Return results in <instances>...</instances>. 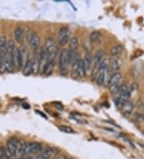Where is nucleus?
I'll list each match as a JSON object with an SVG mask.
<instances>
[{
	"label": "nucleus",
	"instance_id": "nucleus-1",
	"mask_svg": "<svg viewBox=\"0 0 144 159\" xmlns=\"http://www.w3.org/2000/svg\"><path fill=\"white\" fill-rule=\"evenodd\" d=\"M69 59H68V50L66 48L62 49L59 57V69L62 76H67L68 74L69 68Z\"/></svg>",
	"mask_w": 144,
	"mask_h": 159
},
{
	"label": "nucleus",
	"instance_id": "nucleus-2",
	"mask_svg": "<svg viewBox=\"0 0 144 159\" xmlns=\"http://www.w3.org/2000/svg\"><path fill=\"white\" fill-rule=\"evenodd\" d=\"M70 40V31L67 26H63L59 29L58 32V44L59 46L64 47Z\"/></svg>",
	"mask_w": 144,
	"mask_h": 159
},
{
	"label": "nucleus",
	"instance_id": "nucleus-3",
	"mask_svg": "<svg viewBox=\"0 0 144 159\" xmlns=\"http://www.w3.org/2000/svg\"><path fill=\"white\" fill-rule=\"evenodd\" d=\"M122 78V74L118 72L113 73V75L111 76L108 81V87L110 90L114 94H115L118 92V87H119V81Z\"/></svg>",
	"mask_w": 144,
	"mask_h": 159
},
{
	"label": "nucleus",
	"instance_id": "nucleus-4",
	"mask_svg": "<svg viewBox=\"0 0 144 159\" xmlns=\"http://www.w3.org/2000/svg\"><path fill=\"white\" fill-rule=\"evenodd\" d=\"M43 150L42 144L39 142H30L26 143L24 149V154L25 155H31L33 154L41 152Z\"/></svg>",
	"mask_w": 144,
	"mask_h": 159
},
{
	"label": "nucleus",
	"instance_id": "nucleus-5",
	"mask_svg": "<svg viewBox=\"0 0 144 159\" xmlns=\"http://www.w3.org/2000/svg\"><path fill=\"white\" fill-rule=\"evenodd\" d=\"M56 56H57V52L49 53V54H48L47 63H46V68H45V70H44V74H45V75L48 76L52 73L53 69H54L55 65Z\"/></svg>",
	"mask_w": 144,
	"mask_h": 159
},
{
	"label": "nucleus",
	"instance_id": "nucleus-6",
	"mask_svg": "<svg viewBox=\"0 0 144 159\" xmlns=\"http://www.w3.org/2000/svg\"><path fill=\"white\" fill-rule=\"evenodd\" d=\"M12 62H13L15 70L19 71L22 68V62L19 48H15L14 49L13 53H12Z\"/></svg>",
	"mask_w": 144,
	"mask_h": 159
},
{
	"label": "nucleus",
	"instance_id": "nucleus-7",
	"mask_svg": "<svg viewBox=\"0 0 144 159\" xmlns=\"http://www.w3.org/2000/svg\"><path fill=\"white\" fill-rule=\"evenodd\" d=\"M48 59V52L46 48L43 47L40 51L39 55V72L41 73H44V70L46 68V63Z\"/></svg>",
	"mask_w": 144,
	"mask_h": 159
},
{
	"label": "nucleus",
	"instance_id": "nucleus-8",
	"mask_svg": "<svg viewBox=\"0 0 144 159\" xmlns=\"http://www.w3.org/2000/svg\"><path fill=\"white\" fill-rule=\"evenodd\" d=\"M40 44H41V39H40V36L39 35V34L36 33V32H33L32 36L29 40V42L27 43L31 49L32 51H36L40 46Z\"/></svg>",
	"mask_w": 144,
	"mask_h": 159
},
{
	"label": "nucleus",
	"instance_id": "nucleus-9",
	"mask_svg": "<svg viewBox=\"0 0 144 159\" xmlns=\"http://www.w3.org/2000/svg\"><path fill=\"white\" fill-rule=\"evenodd\" d=\"M19 140L16 137H11L7 141V151L11 156H15V155L16 147Z\"/></svg>",
	"mask_w": 144,
	"mask_h": 159
},
{
	"label": "nucleus",
	"instance_id": "nucleus-10",
	"mask_svg": "<svg viewBox=\"0 0 144 159\" xmlns=\"http://www.w3.org/2000/svg\"><path fill=\"white\" fill-rule=\"evenodd\" d=\"M121 111H122V115L126 117H128L131 114L132 111H133L134 108V104L131 101H126L122 104V105L121 106Z\"/></svg>",
	"mask_w": 144,
	"mask_h": 159
},
{
	"label": "nucleus",
	"instance_id": "nucleus-11",
	"mask_svg": "<svg viewBox=\"0 0 144 159\" xmlns=\"http://www.w3.org/2000/svg\"><path fill=\"white\" fill-rule=\"evenodd\" d=\"M81 58L78 59L75 62H74L71 65V77L74 79L80 78V64Z\"/></svg>",
	"mask_w": 144,
	"mask_h": 159
},
{
	"label": "nucleus",
	"instance_id": "nucleus-12",
	"mask_svg": "<svg viewBox=\"0 0 144 159\" xmlns=\"http://www.w3.org/2000/svg\"><path fill=\"white\" fill-rule=\"evenodd\" d=\"M83 65H84V68H85L87 75V73L91 72V68L93 67V57L91 55L90 53H87L86 54L84 58L83 59Z\"/></svg>",
	"mask_w": 144,
	"mask_h": 159
},
{
	"label": "nucleus",
	"instance_id": "nucleus-13",
	"mask_svg": "<svg viewBox=\"0 0 144 159\" xmlns=\"http://www.w3.org/2000/svg\"><path fill=\"white\" fill-rule=\"evenodd\" d=\"M14 35H15V40L17 43L21 44L23 41L24 35H25V30L22 26H16L14 31Z\"/></svg>",
	"mask_w": 144,
	"mask_h": 159
},
{
	"label": "nucleus",
	"instance_id": "nucleus-14",
	"mask_svg": "<svg viewBox=\"0 0 144 159\" xmlns=\"http://www.w3.org/2000/svg\"><path fill=\"white\" fill-rule=\"evenodd\" d=\"M44 48H46L48 53H52V52H57V46L56 43H55V40L53 38H48L46 40L45 43V46Z\"/></svg>",
	"mask_w": 144,
	"mask_h": 159
},
{
	"label": "nucleus",
	"instance_id": "nucleus-15",
	"mask_svg": "<svg viewBox=\"0 0 144 159\" xmlns=\"http://www.w3.org/2000/svg\"><path fill=\"white\" fill-rule=\"evenodd\" d=\"M104 56L105 51H103V49H98V51L95 52V54H94V57H93V67L98 66V64L103 61V60L104 59Z\"/></svg>",
	"mask_w": 144,
	"mask_h": 159
},
{
	"label": "nucleus",
	"instance_id": "nucleus-16",
	"mask_svg": "<svg viewBox=\"0 0 144 159\" xmlns=\"http://www.w3.org/2000/svg\"><path fill=\"white\" fill-rule=\"evenodd\" d=\"M54 153H55L54 149L50 148V147H46L42 150L41 153L38 155L36 159H50L53 156Z\"/></svg>",
	"mask_w": 144,
	"mask_h": 159
},
{
	"label": "nucleus",
	"instance_id": "nucleus-17",
	"mask_svg": "<svg viewBox=\"0 0 144 159\" xmlns=\"http://www.w3.org/2000/svg\"><path fill=\"white\" fill-rule=\"evenodd\" d=\"M121 67V60L118 57H113L110 63V70L113 72V73L118 72Z\"/></svg>",
	"mask_w": 144,
	"mask_h": 159
},
{
	"label": "nucleus",
	"instance_id": "nucleus-18",
	"mask_svg": "<svg viewBox=\"0 0 144 159\" xmlns=\"http://www.w3.org/2000/svg\"><path fill=\"white\" fill-rule=\"evenodd\" d=\"M22 74L26 76L32 74V64H31V59L28 58L26 63L22 67Z\"/></svg>",
	"mask_w": 144,
	"mask_h": 159
},
{
	"label": "nucleus",
	"instance_id": "nucleus-19",
	"mask_svg": "<svg viewBox=\"0 0 144 159\" xmlns=\"http://www.w3.org/2000/svg\"><path fill=\"white\" fill-rule=\"evenodd\" d=\"M79 47V41L77 37L70 38V43H69V51L72 52H77V50Z\"/></svg>",
	"mask_w": 144,
	"mask_h": 159
},
{
	"label": "nucleus",
	"instance_id": "nucleus-20",
	"mask_svg": "<svg viewBox=\"0 0 144 159\" xmlns=\"http://www.w3.org/2000/svg\"><path fill=\"white\" fill-rule=\"evenodd\" d=\"M25 146L26 144L24 143L22 141H18L17 144V147H16V151H15V155L17 157L19 158H21L22 157V155H24V149H25Z\"/></svg>",
	"mask_w": 144,
	"mask_h": 159
},
{
	"label": "nucleus",
	"instance_id": "nucleus-21",
	"mask_svg": "<svg viewBox=\"0 0 144 159\" xmlns=\"http://www.w3.org/2000/svg\"><path fill=\"white\" fill-rule=\"evenodd\" d=\"M7 42H8V40L6 35H2L0 36V53L1 54H4L7 51Z\"/></svg>",
	"mask_w": 144,
	"mask_h": 159
},
{
	"label": "nucleus",
	"instance_id": "nucleus-22",
	"mask_svg": "<svg viewBox=\"0 0 144 159\" xmlns=\"http://www.w3.org/2000/svg\"><path fill=\"white\" fill-rule=\"evenodd\" d=\"M20 51V55H21V59H22V67H23L24 64L26 63V61L28 59V51H27V48L26 47H25L24 45H22V46L19 48Z\"/></svg>",
	"mask_w": 144,
	"mask_h": 159
},
{
	"label": "nucleus",
	"instance_id": "nucleus-23",
	"mask_svg": "<svg viewBox=\"0 0 144 159\" xmlns=\"http://www.w3.org/2000/svg\"><path fill=\"white\" fill-rule=\"evenodd\" d=\"M101 33L98 31H92L91 35H90L89 40L91 43H98L101 41Z\"/></svg>",
	"mask_w": 144,
	"mask_h": 159
},
{
	"label": "nucleus",
	"instance_id": "nucleus-24",
	"mask_svg": "<svg viewBox=\"0 0 144 159\" xmlns=\"http://www.w3.org/2000/svg\"><path fill=\"white\" fill-rule=\"evenodd\" d=\"M122 49H123V47L121 44H116L115 46H114L111 49V55L113 56V57H117L119 54H121V52L122 51Z\"/></svg>",
	"mask_w": 144,
	"mask_h": 159
},
{
	"label": "nucleus",
	"instance_id": "nucleus-25",
	"mask_svg": "<svg viewBox=\"0 0 144 159\" xmlns=\"http://www.w3.org/2000/svg\"><path fill=\"white\" fill-rule=\"evenodd\" d=\"M32 64V74L36 75L39 72V57H33L31 59Z\"/></svg>",
	"mask_w": 144,
	"mask_h": 159
},
{
	"label": "nucleus",
	"instance_id": "nucleus-26",
	"mask_svg": "<svg viewBox=\"0 0 144 159\" xmlns=\"http://www.w3.org/2000/svg\"><path fill=\"white\" fill-rule=\"evenodd\" d=\"M59 129H60V131L64 132H67V133H74V130L72 129V128L69 127V126H66V125H62L59 126Z\"/></svg>",
	"mask_w": 144,
	"mask_h": 159
},
{
	"label": "nucleus",
	"instance_id": "nucleus-27",
	"mask_svg": "<svg viewBox=\"0 0 144 159\" xmlns=\"http://www.w3.org/2000/svg\"><path fill=\"white\" fill-rule=\"evenodd\" d=\"M84 48H85L88 52L91 51L92 49L91 42L90 41L89 39H87V40H85V42H84Z\"/></svg>",
	"mask_w": 144,
	"mask_h": 159
},
{
	"label": "nucleus",
	"instance_id": "nucleus-28",
	"mask_svg": "<svg viewBox=\"0 0 144 159\" xmlns=\"http://www.w3.org/2000/svg\"><path fill=\"white\" fill-rule=\"evenodd\" d=\"M138 88V85L136 83H133V84H131V87L128 88V90H129V93H130V95H131L132 93H135L136 90H137Z\"/></svg>",
	"mask_w": 144,
	"mask_h": 159
},
{
	"label": "nucleus",
	"instance_id": "nucleus-29",
	"mask_svg": "<svg viewBox=\"0 0 144 159\" xmlns=\"http://www.w3.org/2000/svg\"><path fill=\"white\" fill-rule=\"evenodd\" d=\"M135 119H137V121H139V122H142V121L144 120V116L142 114H141V113H135Z\"/></svg>",
	"mask_w": 144,
	"mask_h": 159
},
{
	"label": "nucleus",
	"instance_id": "nucleus-30",
	"mask_svg": "<svg viewBox=\"0 0 144 159\" xmlns=\"http://www.w3.org/2000/svg\"><path fill=\"white\" fill-rule=\"evenodd\" d=\"M55 108H57V109H59V110L62 111L63 110V104H61V103H59V102H57V103H55Z\"/></svg>",
	"mask_w": 144,
	"mask_h": 159
},
{
	"label": "nucleus",
	"instance_id": "nucleus-31",
	"mask_svg": "<svg viewBox=\"0 0 144 159\" xmlns=\"http://www.w3.org/2000/svg\"><path fill=\"white\" fill-rule=\"evenodd\" d=\"M36 113H39V114L42 115V116H43V117H44V118H46V116H45V115H44V114H43V113H40V112H39V111H37V110H36Z\"/></svg>",
	"mask_w": 144,
	"mask_h": 159
},
{
	"label": "nucleus",
	"instance_id": "nucleus-32",
	"mask_svg": "<svg viewBox=\"0 0 144 159\" xmlns=\"http://www.w3.org/2000/svg\"><path fill=\"white\" fill-rule=\"evenodd\" d=\"M23 159H35L33 157H31V156H27V157H24Z\"/></svg>",
	"mask_w": 144,
	"mask_h": 159
},
{
	"label": "nucleus",
	"instance_id": "nucleus-33",
	"mask_svg": "<svg viewBox=\"0 0 144 159\" xmlns=\"http://www.w3.org/2000/svg\"><path fill=\"white\" fill-rule=\"evenodd\" d=\"M22 106H23V108H29V105H27V104H24Z\"/></svg>",
	"mask_w": 144,
	"mask_h": 159
},
{
	"label": "nucleus",
	"instance_id": "nucleus-34",
	"mask_svg": "<svg viewBox=\"0 0 144 159\" xmlns=\"http://www.w3.org/2000/svg\"><path fill=\"white\" fill-rule=\"evenodd\" d=\"M0 60H1V56H0Z\"/></svg>",
	"mask_w": 144,
	"mask_h": 159
},
{
	"label": "nucleus",
	"instance_id": "nucleus-35",
	"mask_svg": "<svg viewBox=\"0 0 144 159\" xmlns=\"http://www.w3.org/2000/svg\"><path fill=\"white\" fill-rule=\"evenodd\" d=\"M143 108H144V103H143Z\"/></svg>",
	"mask_w": 144,
	"mask_h": 159
}]
</instances>
